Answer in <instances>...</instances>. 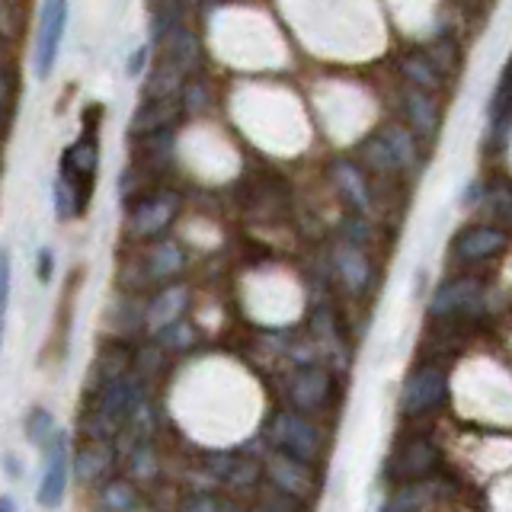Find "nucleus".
<instances>
[{"mask_svg":"<svg viewBox=\"0 0 512 512\" xmlns=\"http://www.w3.org/2000/svg\"><path fill=\"white\" fill-rule=\"evenodd\" d=\"M176 100L173 96H148V103H144L138 112L132 125H128V132L132 135H151V132H160V128H167L176 116Z\"/></svg>","mask_w":512,"mask_h":512,"instance_id":"12","label":"nucleus"},{"mask_svg":"<svg viewBox=\"0 0 512 512\" xmlns=\"http://www.w3.org/2000/svg\"><path fill=\"white\" fill-rule=\"evenodd\" d=\"M484 308V288L474 279H455L442 285L436 295H432L429 311L436 317H452V314H468Z\"/></svg>","mask_w":512,"mask_h":512,"instance_id":"8","label":"nucleus"},{"mask_svg":"<svg viewBox=\"0 0 512 512\" xmlns=\"http://www.w3.org/2000/svg\"><path fill=\"white\" fill-rule=\"evenodd\" d=\"M269 477L276 480V487L288 496H304L314 490V477L308 471V461L298 455L279 452L269 458Z\"/></svg>","mask_w":512,"mask_h":512,"instance_id":"10","label":"nucleus"},{"mask_svg":"<svg viewBox=\"0 0 512 512\" xmlns=\"http://www.w3.org/2000/svg\"><path fill=\"white\" fill-rule=\"evenodd\" d=\"M0 100H4V77H0Z\"/></svg>","mask_w":512,"mask_h":512,"instance_id":"33","label":"nucleus"},{"mask_svg":"<svg viewBox=\"0 0 512 512\" xmlns=\"http://www.w3.org/2000/svg\"><path fill=\"white\" fill-rule=\"evenodd\" d=\"M45 452V468H42V484H39V506L42 509H55L68 487V474H71V442L64 432H55L52 439L42 445Z\"/></svg>","mask_w":512,"mask_h":512,"instance_id":"2","label":"nucleus"},{"mask_svg":"<svg viewBox=\"0 0 512 512\" xmlns=\"http://www.w3.org/2000/svg\"><path fill=\"white\" fill-rule=\"evenodd\" d=\"M183 308H186V288L176 285V288H167V292H160L148 311L151 330H167L170 324H176Z\"/></svg>","mask_w":512,"mask_h":512,"instance_id":"14","label":"nucleus"},{"mask_svg":"<svg viewBox=\"0 0 512 512\" xmlns=\"http://www.w3.org/2000/svg\"><path fill=\"white\" fill-rule=\"evenodd\" d=\"M436 464H439L436 445L426 442V439H413L407 445H400L397 455L388 461V477H394V480H423L426 474H432Z\"/></svg>","mask_w":512,"mask_h":512,"instance_id":"7","label":"nucleus"},{"mask_svg":"<svg viewBox=\"0 0 512 512\" xmlns=\"http://www.w3.org/2000/svg\"><path fill=\"white\" fill-rule=\"evenodd\" d=\"M384 141L391 144V151L397 157V167L400 170H410L416 164V144H413V135L407 132V128H400V125H391V128H384Z\"/></svg>","mask_w":512,"mask_h":512,"instance_id":"16","label":"nucleus"},{"mask_svg":"<svg viewBox=\"0 0 512 512\" xmlns=\"http://www.w3.org/2000/svg\"><path fill=\"white\" fill-rule=\"evenodd\" d=\"M167 336L170 340H164L167 346H173V349H183V346H189L192 343V330L186 327V324H180V320H176V324H170L167 327Z\"/></svg>","mask_w":512,"mask_h":512,"instance_id":"26","label":"nucleus"},{"mask_svg":"<svg viewBox=\"0 0 512 512\" xmlns=\"http://www.w3.org/2000/svg\"><path fill=\"white\" fill-rule=\"evenodd\" d=\"M0 39L4 42L16 39V13L10 0H0Z\"/></svg>","mask_w":512,"mask_h":512,"instance_id":"25","label":"nucleus"},{"mask_svg":"<svg viewBox=\"0 0 512 512\" xmlns=\"http://www.w3.org/2000/svg\"><path fill=\"white\" fill-rule=\"evenodd\" d=\"M448 397V378L439 372V368H420V372H413L410 381L404 384V394H400V410L407 416H423L429 410H436L445 404Z\"/></svg>","mask_w":512,"mask_h":512,"instance_id":"3","label":"nucleus"},{"mask_svg":"<svg viewBox=\"0 0 512 512\" xmlns=\"http://www.w3.org/2000/svg\"><path fill=\"white\" fill-rule=\"evenodd\" d=\"M333 391V375L324 365H301L288 381V394H292L295 407L301 410H320L330 400Z\"/></svg>","mask_w":512,"mask_h":512,"instance_id":"6","label":"nucleus"},{"mask_svg":"<svg viewBox=\"0 0 512 512\" xmlns=\"http://www.w3.org/2000/svg\"><path fill=\"white\" fill-rule=\"evenodd\" d=\"M0 346H4V317H0Z\"/></svg>","mask_w":512,"mask_h":512,"instance_id":"32","label":"nucleus"},{"mask_svg":"<svg viewBox=\"0 0 512 512\" xmlns=\"http://www.w3.org/2000/svg\"><path fill=\"white\" fill-rule=\"evenodd\" d=\"M506 247H509V234L503 228H496V224H474V228H464L455 234L452 256L477 263V260H490V256L503 253Z\"/></svg>","mask_w":512,"mask_h":512,"instance_id":"4","label":"nucleus"},{"mask_svg":"<svg viewBox=\"0 0 512 512\" xmlns=\"http://www.w3.org/2000/svg\"><path fill=\"white\" fill-rule=\"evenodd\" d=\"M10 285H13V263H10V250H0V317L7 314V304H10Z\"/></svg>","mask_w":512,"mask_h":512,"instance_id":"24","label":"nucleus"},{"mask_svg":"<svg viewBox=\"0 0 512 512\" xmlns=\"http://www.w3.org/2000/svg\"><path fill=\"white\" fill-rule=\"evenodd\" d=\"M404 103H407V116H410L416 132L426 135V138L436 132V125H439V106H436V100H432L429 90H423V87L410 90Z\"/></svg>","mask_w":512,"mask_h":512,"instance_id":"13","label":"nucleus"},{"mask_svg":"<svg viewBox=\"0 0 512 512\" xmlns=\"http://www.w3.org/2000/svg\"><path fill=\"white\" fill-rule=\"evenodd\" d=\"M144 64H148V45H141L138 52L132 55V61L125 64V71H128V77H138L141 71H144Z\"/></svg>","mask_w":512,"mask_h":512,"instance_id":"29","label":"nucleus"},{"mask_svg":"<svg viewBox=\"0 0 512 512\" xmlns=\"http://www.w3.org/2000/svg\"><path fill=\"white\" fill-rule=\"evenodd\" d=\"M0 509H16V503L10 500V496H0Z\"/></svg>","mask_w":512,"mask_h":512,"instance_id":"31","label":"nucleus"},{"mask_svg":"<svg viewBox=\"0 0 512 512\" xmlns=\"http://www.w3.org/2000/svg\"><path fill=\"white\" fill-rule=\"evenodd\" d=\"M192 506H196V509H215L218 503L215 500H199V503H192Z\"/></svg>","mask_w":512,"mask_h":512,"instance_id":"30","label":"nucleus"},{"mask_svg":"<svg viewBox=\"0 0 512 512\" xmlns=\"http://www.w3.org/2000/svg\"><path fill=\"white\" fill-rule=\"evenodd\" d=\"M52 272H55V253L42 247L39 250V282H52Z\"/></svg>","mask_w":512,"mask_h":512,"instance_id":"28","label":"nucleus"},{"mask_svg":"<svg viewBox=\"0 0 512 512\" xmlns=\"http://www.w3.org/2000/svg\"><path fill=\"white\" fill-rule=\"evenodd\" d=\"M148 269H151V276H154V279H167V276H173V272H180V269H183V250L176 247V244H160V247H154Z\"/></svg>","mask_w":512,"mask_h":512,"instance_id":"19","label":"nucleus"},{"mask_svg":"<svg viewBox=\"0 0 512 512\" xmlns=\"http://www.w3.org/2000/svg\"><path fill=\"white\" fill-rule=\"evenodd\" d=\"M55 420H52V413L48 410H32L29 416H26V436H29V442L32 445H45L48 439L55 436Z\"/></svg>","mask_w":512,"mask_h":512,"instance_id":"22","label":"nucleus"},{"mask_svg":"<svg viewBox=\"0 0 512 512\" xmlns=\"http://www.w3.org/2000/svg\"><path fill=\"white\" fill-rule=\"evenodd\" d=\"M272 442H276L282 452L298 455L304 461H311L320 452V432L314 429V423L301 420L295 413H282L276 423H272Z\"/></svg>","mask_w":512,"mask_h":512,"instance_id":"5","label":"nucleus"},{"mask_svg":"<svg viewBox=\"0 0 512 512\" xmlns=\"http://www.w3.org/2000/svg\"><path fill=\"white\" fill-rule=\"evenodd\" d=\"M333 173H336V183H340V189L346 192V199L356 205L359 212H368V208H372V196H368L362 170L352 167V164H336Z\"/></svg>","mask_w":512,"mask_h":512,"instance_id":"15","label":"nucleus"},{"mask_svg":"<svg viewBox=\"0 0 512 512\" xmlns=\"http://www.w3.org/2000/svg\"><path fill=\"white\" fill-rule=\"evenodd\" d=\"M429 503V487L416 484V480H407V487H400L388 503V509H423Z\"/></svg>","mask_w":512,"mask_h":512,"instance_id":"20","label":"nucleus"},{"mask_svg":"<svg viewBox=\"0 0 512 512\" xmlns=\"http://www.w3.org/2000/svg\"><path fill=\"white\" fill-rule=\"evenodd\" d=\"M400 68H404L407 80H413V84L423 87V90H432V87L439 84V68L429 61V55H407Z\"/></svg>","mask_w":512,"mask_h":512,"instance_id":"18","label":"nucleus"},{"mask_svg":"<svg viewBox=\"0 0 512 512\" xmlns=\"http://www.w3.org/2000/svg\"><path fill=\"white\" fill-rule=\"evenodd\" d=\"M68 13H71V0H45L42 4L39 32H36V77L39 80H48L55 71L58 48L64 39V29H68Z\"/></svg>","mask_w":512,"mask_h":512,"instance_id":"1","label":"nucleus"},{"mask_svg":"<svg viewBox=\"0 0 512 512\" xmlns=\"http://www.w3.org/2000/svg\"><path fill=\"white\" fill-rule=\"evenodd\" d=\"M173 215H176V196H170V192H157V196L141 199L132 208L128 228H132V234H138V237H151L157 231H164Z\"/></svg>","mask_w":512,"mask_h":512,"instance_id":"9","label":"nucleus"},{"mask_svg":"<svg viewBox=\"0 0 512 512\" xmlns=\"http://www.w3.org/2000/svg\"><path fill=\"white\" fill-rule=\"evenodd\" d=\"M333 266H336V272H340V279L349 292H362V288L368 285V279H372L365 250L359 244H349V240L333 250Z\"/></svg>","mask_w":512,"mask_h":512,"instance_id":"11","label":"nucleus"},{"mask_svg":"<svg viewBox=\"0 0 512 512\" xmlns=\"http://www.w3.org/2000/svg\"><path fill=\"white\" fill-rule=\"evenodd\" d=\"M484 205L490 208V215L512 228V189L509 186H493L490 192H484Z\"/></svg>","mask_w":512,"mask_h":512,"instance_id":"21","label":"nucleus"},{"mask_svg":"<svg viewBox=\"0 0 512 512\" xmlns=\"http://www.w3.org/2000/svg\"><path fill=\"white\" fill-rule=\"evenodd\" d=\"M103 506L106 509H135L138 506L135 487L125 484V480H116V484H109L106 493H103Z\"/></svg>","mask_w":512,"mask_h":512,"instance_id":"23","label":"nucleus"},{"mask_svg":"<svg viewBox=\"0 0 512 512\" xmlns=\"http://www.w3.org/2000/svg\"><path fill=\"white\" fill-rule=\"evenodd\" d=\"M362 157H365V164L372 167V170H378V173H394V170H400L397 167V157L391 151V144L384 141V135L368 138L362 144Z\"/></svg>","mask_w":512,"mask_h":512,"instance_id":"17","label":"nucleus"},{"mask_svg":"<svg viewBox=\"0 0 512 512\" xmlns=\"http://www.w3.org/2000/svg\"><path fill=\"white\" fill-rule=\"evenodd\" d=\"M103 448H96V452H87L80 455V477H93L96 471H103Z\"/></svg>","mask_w":512,"mask_h":512,"instance_id":"27","label":"nucleus"}]
</instances>
